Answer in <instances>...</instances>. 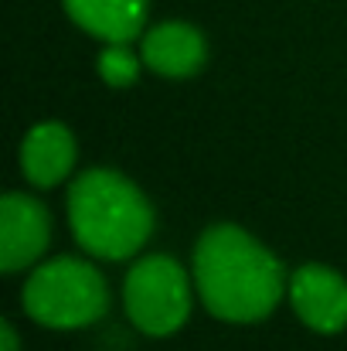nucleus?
Listing matches in <instances>:
<instances>
[{"instance_id":"nucleus-9","label":"nucleus","mask_w":347,"mask_h":351,"mask_svg":"<svg viewBox=\"0 0 347 351\" xmlns=\"http://www.w3.org/2000/svg\"><path fill=\"white\" fill-rule=\"evenodd\" d=\"M72 24L103 45L133 41L146 24V0H62Z\"/></svg>"},{"instance_id":"nucleus-5","label":"nucleus","mask_w":347,"mask_h":351,"mask_svg":"<svg viewBox=\"0 0 347 351\" xmlns=\"http://www.w3.org/2000/svg\"><path fill=\"white\" fill-rule=\"evenodd\" d=\"M48 242H51L48 208L24 191L3 195L0 202V269L21 273L27 266H38Z\"/></svg>"},{"instance_id":"nucleus-11","label":"nucleus","mask_w":347,"mask_h":351,"mask_svg":"<svg viewBox=\"0 0 347 351\" xmlns=\"http://www.w3.org/2000/svg\"><path fill=\"white\" fill-rule=\"evenodd\" d=\"M0 351H21V338H17V328L10 321L0 324Z\"/></svg>"},{"instance_id":"nucleus-6","label":"nucleus","mask_w":347,"mask_h":351,"mask_svg":"<svg viewBox=\"0 0 347 351\" xmlns=\"http://www.w3.org/2000/svg\"><path fill=\"white\" fill-rule=\"evenodd\" d=\"M290 304L296 317L317 335H337L347 328V280L324 266L307 263L290 276Z\"/></svg>"},{"instance_id":"nucleus-2","label":"nucleus","mask_w":347,"mask_h":351,"mask_svg":"<svg viewBox=\"0 0 347 351\" xmlns=\"http://www.w3.org/2000/svg\"><path fill=\"white\" fill-rule=\"evenodd\" d=\"M68 226L89 256L119 263L133 259L150 242L157 215L126 174L113 167H89L68 188Z\"/></svg>"},{"instance_id":"nucleus-7","label":"nucleus","mask_w":347,"mask_h":351,"mask_svg":"<svg viewBox=\"0 0 347 351\" xmlns=\"http://www.w3.org/2000/svg\"><path fill=\"white\" fill-rule=\"evenodd\" d=\"M143 65L153 75L164 79H191L205 69L208 62V41L194 24L184 21H164L150 27L140 41Z\"/></svg>"},{"instance_id":"nucleus-3","label":"nucleus","mask_w":347,"mask_h":351,"mask_svg":"<svg viewBox=\"0 0 347 351\" xmlns=\"http://www.w3.org/2000/svg\"><path fill=\"white\" fill-rule=\"evenodd\" d=\"M21 304L34 324L75 331L96 324L110 311V287L92 263L79 256H55L31 269Z\"/></svg>"},{"instance_id":"nucleus-8","label":"nucleus","mask_w":347,"mask_h":351,"mask_svg":"<svg viewBox=\"0 0 347 351\" xmlns=\"http://www.w3.org/2000/svg\"><path fill=\"white\" fill-rule=\"evenodd\" d=\"M75 157H79L75 136L62 119H41L21 140V174L34 188L62 184L72 174Z\"/></svg>"},{"instance_id":"nucleus-4","label":"nucleus","mask_w":347,"mask_h":351,"mask_svg":"<svg viewBox=\"0 0 347 351\" xmlns=\"http://www.w3.org/2000/svg\"><path fill=\"white\" fill-rule=\"evenodd\" d=\"M126 317L150 338H167L181 331L191 317L194 290L188 269L174 256H143L129 266L123 283Z\"/></svg>"},{"instance_id":"nucleus-1","label":"nucleus","mask_w":347,"mask_h":351,"mask_svg":"<svg viewBox=\"0 0 347 351\" xmlns=\"http://www.w3.org/2000/svg\"><path fill=\"white\" fill-rule=\"evenodd\" d=\"M194 290L211 317L229 324L266 321L290 290L283 263L245 229L218 222L198 235L194 245Z\"/></svg>"},{"instance_id":"nucleus-10","label":"nucleus","mask_w":347,"mask_h":351,"mask_svg":"<svg viewBox=\"0 0 347 351\" xmlns=\"http://www.w3.org/2000/svg\"><path fill=\"white\" fill-rule=\"evenodd\" d=\"M140 69H143V55H136L129 48V41H113L99 51L96 58V72L106 86L113 89H129L136 79H140Z\"/></svg>"}]
</instances>
